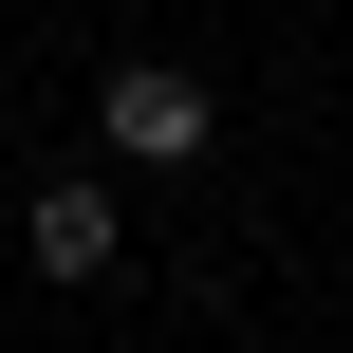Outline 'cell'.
Returning <instances> with one entry per match:
<instances>
[{"instance_id": "obj_1", "label": "cell", "mask_w": 353, "mask_h": 353, "mask_svg": "<svg viewBox=\"0 0 353 353\" xmlns=\"http://www.w3.org/2000/svg\"><path fill=\"white\" fill-rule=\"evenodd\" d=\"M93 130H112L130 168H186V149L223 130V93H205V74H168V56H130V74H93Z\"/></svg>"}, {"instance_id": "obj_2", "label": "cell", "mask_w": 353, "mask_h": 353, "mask_svg": "<svg viewBox=\"0 0 353 353\" xmlns=\"http://www.w3.org/2000/svg\"><path fill=\"white\" fill-rule=\"evenodd\" d=\"M112 242H130V205H112V186H93V168H74V186H37V205H19V261H37V279H112Z\"/></svg>"}]
</instances>
